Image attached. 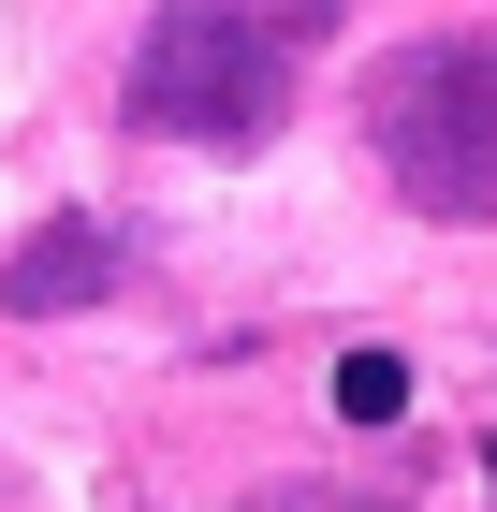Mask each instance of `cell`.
I'll return each mask as SVG.
<instances>
[{
	"label": "cell",
	"instance_id": "1",
	"mask_svg": "<svg viewBox=\"0 0 497 512\" xmlns=\"http://www.w3.org/2000/svg\"><path fill=\"white\" fill-rule=\"evenodd\" d=\"M366 161L424 220H497V30L395 44L366 74Z\"/></svg>",
	"mask_w": 497,
	"mask_h": 512
},
{
	"label": "cell",
	"instance_id": "2",
	"mask_svg": "<svg viewBox=\"0 0 497 512\" xmlns=\"http://www.w3.org/2000/svg\"><path fill=\"white\" fill-rule=\"evenodd\" d=\"M132 118L191 147H278L293 132V30L249 0H161L132 44Z\"/></svg>",
	"mask_w": 497,
	"mask_h": 512
},
{
	"label": "cell",
	"instance_id": "3",
	"mask_svg": "<svg viewBox=\"0 0 497 512\" xmlns=\"http://www.w3.org/2000/svg\"><path fill=\"white\" fill-rule=\"evenodd\" d=\"M103 293H117V235L88 220V205L30 220L15 264H0V308H15V322H74V308H103Z\"/></svg>",
	"mask_w": 497,
	"mask_h": 512
},
{
	"label": "cell",
	"instance_id": "4",
	"mask_svg": "<svg viewBox=\"0 0 497 512\" xmlns=\"http://www.w3.org/2000/svg\"><path fill=\"white\" fill-rule=\"evenodd\" d=\"M410 410V366L395 352H337V425H395Z\"/></svg>",
	"mask_w": 497,
	"mask_h": 512
},
{
	"label": "cell",
	"instance_id": "5",
	"mask_svg": "<svg viewBox=\"0 0 497 512\" xmlns=\"http://www.w3.org/2000/svg\"><path fill=\"white\" fill-rule=\"evenodd\" d=\"M249 512H381V498H249Z\"/></svg>",
	"mask_w": 497,
	"mask_h": 512
},
{
	"label": "cell",
	"instance_id": "6",
	"mask_svg": "<svg viewBox=\"0 0 497 512\" xmlns=\"http://www.w3.org/2000/svg\"><path fill=\"white\" fill-rule=\"evenodd\" d=\"M483 483H497V439H483Z\"/></svg>",
	"mask_w": 497,
	"mask_h": 512
}]
</instances>
